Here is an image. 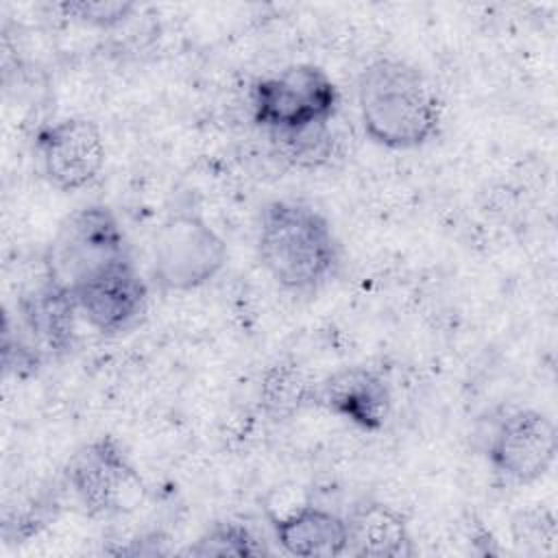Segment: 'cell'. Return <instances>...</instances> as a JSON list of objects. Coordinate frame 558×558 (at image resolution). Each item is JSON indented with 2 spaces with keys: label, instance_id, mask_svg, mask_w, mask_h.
<instances>
[{
  "label": "cell",
  "instance_id": "6da1fadb",
  "mask_svg": "<svg viewBox=\"0 0 558 558\" xmlns=\"http://www.w3.org/2000/svg\"><path fill=\"white\" fill-rule=\"evenodd\" d=\"M357 109L366 137L390 150L421 148L442 124V102L429 78L397 57H379L360 72Z\"/></svg>",
  "mask_w": 558,
  "mask_h": 558
},
{
  "label": "cell",
  "instance_id": "7a4b0ae2",
  "mask_svg": "<svg viewBox=\"0 0 558 558\" xmlns=\"http://www.w3.org/2000/svg\"><path fill=\"white\" fill-rule=\"evenodd\" d=\"M257 255L279 288L314 292L333 277L340 264V242L327 216L314 205L279 198L262 209Z\"/></svg>",
  "mask_w": 558,
  "mask_h": 558
},
{
  "label": "cell",
  "instance_id": "3957f363",
  "mask_svg": "<svg viewBox=\"0 0 558 558\" xmlns=\"http://www.w3.org/2000/svg\"><path fill=\"white\" fill-rule=\"evenodd\" d=\"M340 92L331 76L312 63H294L253 85V120L268 135H283L331 122Z\"/></svg>",
  "mask_w": 558,
  "mask_h": 558
},
{
  "label": "cell",
  "instance_id": "277c9868",
  "mask_svg": "<svg viewBox=\"0 0 558 558\" xmlns=\"http://www.w3.org/2000/svg\"><path fill=\"white\" fill-rule=\"evenodd\" d=\"M65 486L87 517L111 519L135 510L146 486L116 436H98L78 447L65 469Z\"/></svg>",
  "mask_w": 558,
  "mask_h": 558
},
{
  "label": "cell",
  "instance_id": "5b68a950",
  "mask_svg": "<svg viewBox=\"0 0 558 558\" xmlns=\"http://www.w3.org/2000/svg\"><path fill=\"white\" fill-rule=\"evenodd\" d=\"M227 242L194 211L170 214L153 238V281L161 292H190L227 264Z\"/></svg>",
  "mask_w": 558,
  "mask_h": 558
},
{
  "label": "cell",
  "instance_id": "8992f818",
  "mask_svg": "<svg viewBox=\"0 0 558 558\" xmlns=\"http://www.w3.org/2000/svg\"><path fill=\"white\" fill-rule=\"evenodd\" d=\"M124 231L107 205H85L59 225L46 253V277L70 288L92 268L126 257Z\"/></svg>",
  "mask_w": 558,
  "mask_h": 558
},
{
  "label": "cell",
  "instance_id": "52a82bcc",
  "mask_svg": "<svg viewBox=\"0 0 558 558\" xmlns=\"http://www.w3.org/2000/svg\"><path fill=\"white\" fill-rule=\"evenodd\" d=\"M70 290L83 320L105 336L133 327L148 303V286L131 255L92 268Z\"/></svg>",
  "mask_w": 558,
  "mask_h": 558
},
{
  "label": "cell",
  "instance_id": "ba28073f",
  "mask_svg": "<svg viewBox=\"0 0 558 558\" xmlns=\"http://www.w3.org/2000/svg\"><path fill=\"white\" fill-rule=\"evenodd\" d=\"M558 436L554 421L532 408L499 416L486 440V458L497 475L512 484L541 480L556 462Z\"/></svg>",
  "mask_w": 558,
  "mask_h": 558
},
{
  "label": "cell",
  "instance_id": "9c48e42d",
  "mask_svg": "<svg viewBox=\"0 0 558 558\" xmlns=\"http://www.w3.org/2000/svg\"><path fill=\"white\" fill-rule=\"evenodd\" d=\"M41 177L59 192H76L89 185L102 170L107 148L98 124L72 116L46 126L37 135Z\"/></svg>",
  "mask_w": 558,
  "mask_h": 558
},
{
  "label": "cell",
  "instance_id": "30bf717a",
  "mask_svg": "<svg viewBox=\"0 0 558 558\" xmlns=\"http://www.w3.org/2000/svg\"><path fill=\"white\" fill-rule=\"evenodd\" d=\"M314 405L364 432H379L392 410L386 379L366 366H344L316 381Z\"/></svg>",
  "mask_w": 558,
  "mask_h": 558
},
{
  "label": "cell",
  "instance_id": "8fae6325",
  "mask_svg": "<svg viewBox=\"0 0 558 558\" xmlns=\"http://www.w3.org/2000/svg\"><path fill=\"white\" fill-rule=\"evenodd\" d=\"M78 316L72 290L50 277L17 299V325L44 360H59L74 349Z\"/></svg>",
  "mask_w": 558,
  "mask_h": 558
},
{
  "label": "cell",
  "instance_id": "7c38bea8",
  "mask_svg": "<svg viewBox=\"0 0 558 558\" xmlns=\"http://www.w3.org/2000/svg\"><path fill=\"white\" fill-rule=\"evenodd\" d=\"M347 521V554L357 558H410L414 543L405 517L377 499L353 504Z\"/></svg>",
  "mask_w": 558,
  "mask_h": 558
},
{
  "label": "cell",
  "instance_id": "4fadbf2b",
  "mask_svg": "<svg viewBox=\"0 0 558 558\" xmlns=\"http://www.w3.org/2000/svg\"><path fill=\"white\" fill-rule=\"evenodd\" d=\"M279 547L301 558H336L347 554V521L320 506H299L283 517H270Z\"/></svg>",
  "mask_w": 558,
  "mask_h": 558
},
{
  "label": "cell",
  "instance_id": "5bb4252c",
  "mask_svg": "<svg viewBox=\"0 0 558 558\" xmlns=\"http://www.w3.org/2000/svg\"><path fill=\"white\" fill-rule=\"evenodd\" d=\"M316 381L294 357L272 362L259 381V410L272 423L294 418L303 408L314 405Z\"/></svg>",
  "mask_w": 558,
  "mask_h": 558
},
{
  "label": "cell",
  "instance_id": "9a60e30c",
  "mask_svg": "<svg viewBox=\"0 0 558 558\" xmlns=\"http://www.w3.org/2000/svg\"><path fill=\"white\" fill-rule=\"evenodd\" d=\"M279 148V155L303 168L329 166L340 153V142L331 131V122L314 124L310 129L283 135H270Z\"/></svg>",
  "mask_w": 558,
  "mask_h": 558
},
{
  "label": "cell",
  "instance_id": "2e32d148",
  "mask_svg": "<svg viewBox=\"0 0 558 558\" xmlns=\"http://www.w3.org/2000/svg\"><path fill=\"white\" fill-rule=\"evenodd\" d=\"M190 556H262L270 554L264 541L240 521H218L209 525L194 545L185 549Z\"/></svg>",
  "mask_w": 558,
  "mask_h": 558
},
{
  "label": "cell",
  "instance_id": "e0dca14e",
  "mask_svg": "<svg viewBox=\"0 0 558 558\" xmlns=\"http://www.w3.org/2000/svg\"><path fill=\"white\" fill-rule=\"evenodd\" d=\"M59 11L85 26H98V28H111L122 24L133 11V2H120V0H78V2H61Z\"/></svg>",
  "mask_w": 558,
  "mask_h": 558
}]
</instances>
